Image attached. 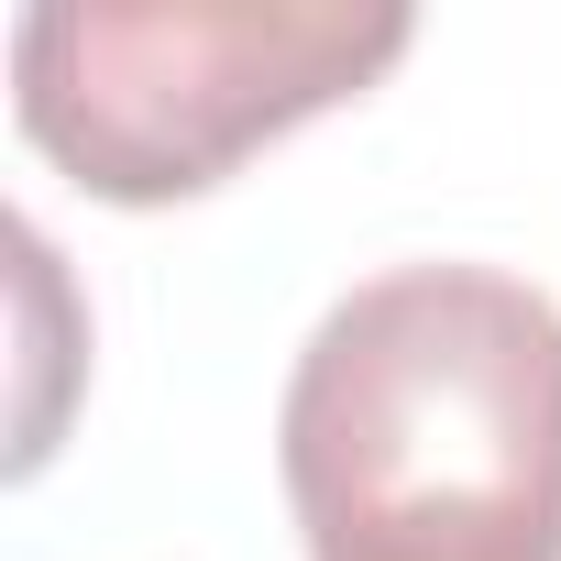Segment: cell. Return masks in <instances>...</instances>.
Wrapping results in <instances>:
<instances>
[{
  "label": "cell",
  "mask_w": 561,
  "mask_h": 561,
  "mask_svg": "<svg viewBox=\"0 0 561 561\" xmlns=\"http://www.w3.org/2000/svg\"><path fill=\"white\" fill-rule=\"evenodd\" d=\"M408 45L397 0H34L12 23V111L89 198L165 209L364 100Z\"/></svg>",
  "instance_id": "2"
},
{
  "label": "cell",
  "mask_w": 561,
  "mask_h": 561,
  "mask_svg": "<svg viewBox=\"0 0 561 561\" xmlns=\"http://www.w3.org/2000/svg\"><path fill=\"white\" fill-rule=\"evenodd\" d=\"M309 561H561V309L506 264H386L275 408Z\"/></svg>",
  "instance_id": "1"
}]
</instances>
